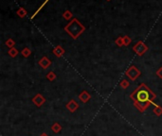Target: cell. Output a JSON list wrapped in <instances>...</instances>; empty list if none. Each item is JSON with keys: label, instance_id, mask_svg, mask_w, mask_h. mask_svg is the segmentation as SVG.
Wrapping results in <instances>:
<instances>
[{"label": "cell", "instance_id": "d6986e66", "mask_svg": "<svg viewBox=\"0 0 162 136\" xmlns=\"http://www.w3.org/2000/svg\"><path fill=\"white\" fill-rule=\"evenodd\" d=\"M123 42H124V45H125V47H127V45H129L130 44L132 43V39L130 38L129 36L125 35V36H123Z\"/></svg>", "mask_w": 162, "mask_h": 136}, {"label": "cell", "instance_id": "8992f818", "mask_svg": "<svg viewBox=\"0 0 162 136\" xmlns=\"http://www.w3.org/2000/svg\"><path fill=\"white\" fill-rule=\"evenodd\" d=\"M32 102L36 107L39 108V107H41L45 102H46V98H45L41 94H37L33 97Z\"/></svg>", "mask_w": 162, "mask_h": 136}, {"label": "cell", "instance_id": "7402d4cb", "mask_svg": "<svg viewBox=\"0 0 162 136\" xmlns=\"http://www.w3.org/2000/svg\"><path fill=\"white\" fill-rule=\"evenodd\" d=\"M40 136H48V135L47 133H42V134L40 135Z\"/></svg>", "mask_w": 162, "mask_h": 136}, {"label": "cell", "instance_id": "603a6c76", "mask_svg": "<svg viewBox=\"0 0 162 136\" xmlns=\"http://www.w3.org/2000/svg\"><path fill=\"white\" fill-rule=\"evenodd\" d=\"M107 1H110V0H107Z\"/></svg>", "mask_w": 162, "mask_h": 136}, {"label": "cell", "instance_id": "52a82bcc", "mask_svg": "<svg viewBox=\"0 0 162 136\" xmlns=\"http://www.w3.org/2000/svg\"><path fill=\"white\" fill-rule=\"evenodd\" d=\"M78 97H79V100L82 103H87L90 100V98H91V94H90L87 91L84 90L83 92H81L79 94Z\"/></svg>", "mask_w": 162, "mask_h": 136}, {"label": "cell", "instance_id": "9a60e30c", "mask_svg": "<svg viewBox=\"0 0 162 136\" xmlns=\"http://www.w3.org/2000/svg\"><path fill=\"white\" fill-rule=\"evenodd\" d=\"M47 79L49 80V81H53V80H55L56 79V78H57V76H56V74L54 73L53 71H50V72H48V73L47 74Z\"/></svg>", "mask_w": 162, "mask_h": 136}, {"label": "cell", "instance_id": "ba28073f", "mask_svg": "<svg viewBox=\"0 0 162 136\" xmlns=\"http://www.w3.org/2000/svg\"><path fill=\"white\" fill-rule=\"evenodd\" d=\"M39 65L41 66L43 69H48V68L51 65V61L49 60L48 57L45 56L39 61Z\"/></svg>", "mask_w": 162, "mask_h": 136}, {"label": "cell", "instance_id": "2e32d148", "mask_svg": "<svg viewBox=\"0 0 162 136\" xmlns=\"http://www.w3.org/2000/svg\"><path fill=\"white\" fill-rule=\"evenodd\" d=\"M120 88L121 89H127L129 86H130V82H129V80L127 79H122L120 81Z\"/></svg>", "mask_w": 162, "mask_h": 136}, {"label": "cell", "instance_id": "6da1fadb", "mask_svg": "<svg viewBox=\"0 0 162 136\" xmlns=\"http://www.w3.org/2000/svg\"><path fill=\"white\" fill-rule=\"evenodd\" d=\"M130 98L134 102V106L140 112H144L151 105L154 104L156 94L145 83H141L130 94Z\"/></svg>", "mask_w": 162, "mask_h": 136}, {"label": "cell", "instance_id": "8fae6325", "mask_svg": "<svg viewBox=\"0 0 162 136\" xmlns=\"http://www.w3.org/2000/svg\"><path fill=\"white\" fill-rule=\"evenodd\" d=\"M51 130L53 131L54 133H59V132H61V130H62V126L58 123V122H55V123L51 126Z\"/></svg>", "mask_w": 162, "mask_h": 136}, {"label": "cell", "instance_id": "7a4b0ae2", "mask_svg": "<svg viewBox=\"0 0 162 136\" xmlns=\"http://www.w3.org/2000/svg\"><path fill=\"white\" fill-rule=\"evenodd\" d=\"M84 30H85V26L82 25V23L78 19H76V18H73V19L65 26V31L73 40L79 38V36L82 34Z\"/></svg>", "mask_w": 162, "mask_h": 136}, {"label": "cell", "instance_id": "3957f363", "mask_svg": "<svg viewBox=\"0 0 162 136\" xmlns=\"http://www.w3.org/2000/svg\"><path fill=\"white\" fill-rule=\"evenodd\" d=\"M140 75H141V72L139 71L138 68L135 65H130L127 68V70L125 71V76L128 77V78L133 81L136 80Z\"/></svg>", "mask_w": 162, "mask_h": 136}, {"label": "cell", "instance_id": "277c9868", "mask_svg": "<svg viewBox=\"0 0 162 136\" xmlns=\"http://www.w3.org/2000/svg\"><path fill=\"white\" fill-rule=\"evenodd\" d=\"M148 49H149L148 45H146L142 41H138V42L133 47V51L136 53L138 56L144 55V54L148 51Z\"/></svg>", "mask_w": 162, "mask_h": 136}, {"label": "cell", "instance_id": "7c38bea8", "mask_svg": "<svg viewBox=\"0 0 162 136\" xmlns=\"http://www.w3.org/2000/svg\"><path fill=\"white\" fill-rule=\"evenodd\" d=\"M27 11L25 10L24 8H19L18 10L16 11V14L19 16L20 18H24V17H26L27 16Z\"/></svg>", "mask_w": 162, "mask_h": 136}, {"label": "cell", "instance_id": "30bf717a", "mask_svg": "<svg viewBox=\"0 0 162 136\" xmlns=\"http://www.w3.org/2000/svg\"><path fill=\"white\" fill-rule=\"evenodd\" d=\"M153 105L155 106L154 110H153V112H154L156 116H158V117L161 116L162 115V107L160 105H158V104H156V103H154Z\"/></svg>", "mask_w": 162, "mask_h": 136}, {"label": "cell", "instance_id": "e0dca14e", "mask_svg": "<svg viewBox=\"0 0 162 136\" xmlns=\"http://www.w3.org/2000/svg\"><path fill=\"white\" fill-rule=\"evenodd\" d=\"M18 53H19V52H18V50H17V49H16L15 47L11 48L10 50H9V52H8V54H9V55H10L12 58H15V57L18 55Z\"/></svg>", "mask_w": 162, "mask_h": 136}, {"label": "cell", "instance_id": "44dd1931", "mask_svg": "<svg viewBox=\"0 0 162 136\" xmlns=\"http://www.w3.org/2000/svg\"><path fill=\"white\" fill-rule=\"evenodd\" d=\"M156 76L158 77L159 79H162V67H160L159 69H157V71H156Z\"/></svg>", "mask_w": 162, "mask_h": 136}, {"label": "cell", "instance_id": "5b68a950", "mask_svg": "<svg viewBox=\"0 0 162 136\" xmlns=\"http://www.w3.org/2000/svg\"><path fill=\"white\" fill-rule=\"evenodd\" d=\"M79 103L75 100V99H70L68 103H66V108L70 112H75L79 109Z\"/></svg>", "mask_w": 162, "mask_h": 136}, {"label": "cell", "instance_id": "4fadbf2b", "mask_svg": "<svg viewBox=\"0 0 162 136\" xmlns=\"http://www.w3.org/2000/svg\"><path fill=\"white\" fill-rule=\"evenodd\" d=\"M63 17H64L66 20H72L73 19V14H72V12L70 11L67 10L63 13Z\"/></svg>", "mask_w": 162, "mask_h": 136}, {"label": "cell", "instance_id": "ac0fdd59", "mask_svg": "<svg viewBox=\"0 0 162 136\" xmlns=\"http://www.w3.org/2000/svg\"><path fill=\"white\" fill-rule=\"evenodd\" d=\"M5 44L7 45V47H9V48H12V47H14V45H15V42L13 41V39H12V38H10V39H8L6 42H5Z\"/></svg>", "mask_w": 162, "mask_h": 136}, {"label": "cell", "instance_id": "ffe728a7", "mask_svg": "<svg viewBox=\"0 0 162 136\" xmlns=\"http://www.w3.org/2000/svg\"><path fill=\"white\" fill-rule=\"evenodd\" d=\"M116 44L118 45V47H122L124 45V42H123V37H118L115 41Z\"/></svg>", "mask_w": 162, "mask_h": 136}, {"label": "cell", "instance_id": "5bb4252c", "mask_svg": "<svg viewBox=\"0 0 162 136\" xmlns=\"http://www.w3.org/2000/svg\"><path fill=\"white\" fill-rule=\"evenodd\" d=\"M30 54H31V51H30V49L29 47H25V48H23V50L21 51V55L23 56L24 58L30 57Z\"/></svg>", "mask_w": 162, "mask_h": 136}, {"label": "cell", "instance_id": "9c48e42d", "mask_svg": "<svg viewBox=\"0 0 162 136\" xmlns=\"http://www.w3.org/2000/svg\"><path fill=\"white\" fill-rule=\"evenodd\" d=\"M53 53H54V55H55L56 57H58V58H61L63 55L65 54V49L63 48L61 45H57V47H55L53 48Z\"/></svg>", "mask_w": 162, "mask_h": 136}]
</instances>
